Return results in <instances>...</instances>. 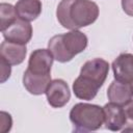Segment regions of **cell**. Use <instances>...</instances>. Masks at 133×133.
Listing matches in <instances>:
<instances>
[{"mask_svg": "<svg viewBox=\"0 0 133 133\" xmlns=\"http://www.w3.org/2000/svg\"><path fill=\"white\" fill-rule=\"evenodd\" d=\"M4 39L17 44L26 45L32 37V26L29 22L18 18L6 29L1 31Z\"/></svg>", "mask_w": 133, "mask_h": 133, "instance_id": "obj_7", "label": "cell"}, {"mask_svg": "<svg viewBox=\"0 0 133 133\" xmlns=\"http://www.w3.org/2000/svg\"><path fill=\"white\" fill-rule=\"evenodd\" d=\"M114 79L128 84L133 89V54L122 53L111 64Z\"/></svg>", "mask_w": 133, "mask_h": 133, "instance_id": "obj_5", "label": "cell"}, {"mask_svg": "<svg viewBox=\"0 0 133 133\" xmlns=\"http://www.w3.org/2000/svg\"><path fill=\"white\" fill-rule=\"evenodd\" d=\"M70 121L75 132H90L99 130L104 124V110L96 104L78 103L70 111Z\"/></svg>", "mask_w": 133, "mask_h": 133, "instance_id": "obj_3", "label": "cell"}, {"mask_svg": "<svg viewBox=\"0 0 133 133\" xmlns=\"http://www.w3.org/2000/svg\"><path fill=\"white\" fill-rule=\"evenodd\" d=\"M109 72V63L103 58L87 60L80 70V76L92 81L100 87L104 84Z\"/></svg>", "mask_w": 133, "mask_h": 133, "instance_id": "obj_4", "label": "cell"}, {"mask_svg": "<svg viewBox=\"0 0 133 133\" xmlns=\"http://www.w3.org/2000/svg\"><path fill=\"white\" fill-rule=\"evenodd\" d=\"M51 74L49 75H37L26 70L23 75V85L31 95H43L46 94L47 87L51 82Z\"/></svg>", "mask_w": 133, "mask_h": 133, "instance_id": "obj_11", "label": "cell"}, {"mask_svg": "<svg viewBox=\"0 0 133 133\" xmlns=\"http://www.w3.org/2000/svg\"><path fill=\"white\" fill-rule=\"evenodd\" d=\"M99 89H100V86L98 84L94 83L92 81L80 75L75 79L73 83L74 95L80 100H85V101L92 100L97 96Z\"/></svg>", "mask_w": 133, "mask_h": 133, "instance_id": "obj_13", "label": "cell"}, {"mask_svg": "<svg viewBox=\"0 0 133 133\" xmlns=\"http://www.w3.org/2000/svg\"><path fill=\"white\" fill-rule=\"evenodd\" d=\"M0 65H1V83H4L9 77H10V74H11V68L9 64L4 58L0 57Z\"/></svg>", "mask_w": 133, "mask_h": 133, "instance_id": "obj_18", "label": "cell"}, {"mask_svg": "<svg viewBox=\"0 0 133 133\" xmlns=\"http://www.w3.org/2000/svg\"><path fill=\"white\" fill-rule=\"evenodd\" d=\"M124 110L126 114V126L123 131H133V100L124 105Z\"/></svg>", "mask_w": 133, "mask_h": 133, "instance_id": "obj_16", "label": "cell"}, {"mask_svg": "<svg viewBox=\"0 0 133 133\" xmlns=\"http://www.w3.org/2000/svg\"><path fill=\"white\" fill-rule=\"evenodd\" d=\"M0 131L5 133L7 131H9L11 129V125H12V119L9 113L5 112V111H1L0 112Z\"/></svg>", "mask_w": 133, "mask_h": 133, "instance_id": "obj_17", "label": "cell"}, {"mask_svg": "<svg viewBox=\"0 0 133 133\" xmlns=\"http://www.w3.org/2000/svg\"><path fill=\"white\" fill-rule=\"evenodd\" d=\"M107 98L110 102L124 106L133 99V89L128 84L114 79L107 89Z\"/></svg>", "mask_w": 133, "mask_h": 133, "instance_id": "obj_12", "label": "cell"}, {"mask_svg": "<svg viewBox=\"0 0 133 133\" xmlns=\"http://www.w3.org/2000/svg\"><path fill=\"white\" fill-rule=\"evenodd\" d=\"M105 128L110 131H121L126 126L124 106L115 103H107L103 107Z\"/></svg>", "mask_w": 133, "mask_h": 133, "instance_id": "obj_9", "label": "cell"}, {"mask_svg": "<svg viewBox=\"0 0 133 133\" xmlns=\"http://www.w3.org/2000/svg\"><path fill=\"white\" fill-rule=\"evenodd\" d=\"M123 10L130 17H133V0H122Z\"/></svg>", "mask_w": 133, "mask_h": 133, "instance_id": "obj_19", "label": "cell"}, {"mask_svg": "<svg viewBox=\"0 0 133 133\" xmlns=\"http://www.w3.org/2000/svg\"><path fill=\"white\" fill-rule=\"evenodd\" d=\"M18 14L16 7L9 3L0 4V19H1V31L6 29L10 24H12L18 19Z\"/></svg>", "mask_w": 133, "mask_h": 133, "instance_id": "obj_15", "label": "cell"}, {"mask_svg": "<svg viewBox=\"0 0 133 133\" xmlns=\"http://www.w3.org/2000/svg\"><path fill=\"white\" fill-rule=\"evenodd\" d=\"M60 25L77 30L91 25L99 17V6L91 0H61L56 9Z\"/></svg>", "mask_w": 133, "mask_h": 133, "instance_id": "obj_1", "label": "cell"}, {"mask_svg": "<svg viewBox=\"0 0 133 133\" xmlns=\"http://www.w3.org/2000/svg\"><path fill=\"white\" fill-rule=\"evenodd\" d=\"M26 54H27L26 45L8 42L6 39L1 43L0 57L4 58L11 65H18L22 63L26 57Z\"/></svg>", "mask_w": 133, "mask_h": 133, "instance_id": "obj_10", "label": "cell"}, {"mask_svg": "<svg viewBox=\"0 0 133 133\" xmlns=\"http://www.w3.org/2000/svg\"><path fill=\"white\" fill-rule=\"evenodd\" d=\"M53 60L54 57L49 49H36L30 54L27 70L37 75H49Z\"/></svg>", "mask_w": 133, "mask_h": 133, "instance_id": "obj_8", "label": "cell"}, {"mask_svg": "<svg viewBox=\"0 0 133 133\" xmlns=\"http://www.w3.org/2000/svg\"><path fill=\"white\" fill-rule=\"evenodd\" d=\"M15 7L18 17L27 22L34 21L42 12L41 0H19Z\"/></svg>", "mask_w": 133, "mask_h": 133, "instance_id": "obj_14", "label": "cell"}, {"mask_svg": "<svg viewBox=\"0 0 133 133\" xmlns=\"http://www.w3.org/2000/svg\"><path fill=\"white\" fill-rule=\"evenodd\" d=\"M46 96L50 106L61 108L71 99V90L68 83L62 79H54L47 87Z\"/></svg>", "mask_w": 133, "mask_h": 133, "instance_id": "obj_6", "label": "cell"}, {"mask_svg": "<svg viewBox=\"0 0 133 133\" xmlns=\"http://www.w3.org/2000/svg\"><path fill=\"white\" fill-rule=\"evenodd\" d=\"M87 36L80 30H70L66 33L52 36L48 42V49L55 60L68 62L75 55L83 52L87 47Z\"/></svg>", "mask_w": 133, "mask_h": 133, "instance_id": "obj_2", "label": "cell"}]
</instances>
